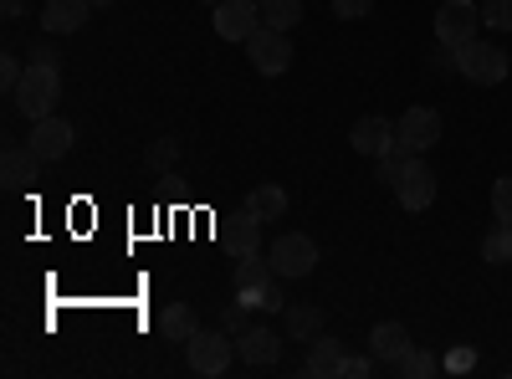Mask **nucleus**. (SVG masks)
Listing matches in <instances>:
<instances>
[{"mask_svg": "<svg viewBox=\"0 0 512 379\" xmlns=\"http://www.w3.org/2000/svg\"><path fill=\"white\" fill-rule=\"evenodd\" d=\"M21 72H26V67H21L16 57H0V88H6V93H16V82H21Z\"/></svg>", "mask_w": 512, "mask_h": 379, "instance_id": "30", "label": "nucleus"}, {"mask_svg": "<svg viewBox=\"0 0 512 379\" xmlns=\"http://www.w3.org/2000/svg\"><path fill=\"white\" fill-rule=\"evenodd\" d=\"M31 62H41V67H62L57 47H31Z\"/></svg>", "mask_w": 512, "mask_h": 379, "instance_id": "32", "label": "nucleus"}, {"mask_svg": "<svg viewBox=\"0 0 512 379\" xmlns=\"http://www.w3.org/2000/svg\"><path fill=\"white\" fill-rule=\"evenodd\" d=\"M482 26L512 31V0H482Z\"/></svg>", "mask_w": 512, "mask_h": 379, "instance_id": "25", "label": "nucleus"}, {"mask_svg": "<svg viewBox=\"0 0 512 379\" xmlns=\"http://www.w3.org/2000/svg\"><path fill=\"white\" fill-rule=\"evenodd\" d=\"M0 11H6V21H16L21 16V0H0Z\"/></svg>", "mask_w": 512, "mask_h": 379, "instance_id": "35", "label": "nucleus"}, {"mask_svg": "<svg viewBox=\"0 0 512 379\" xmlns=\"http://www.w3.org/2000/svg\"><path fill=\"white\" fill-rule=\"evenodd\" d=\"M256 31H262V0H221L216 6V36L246 47Z\"/></svg>", "mask_w": 512, "mask_h": 379, "instance_id": "9", "label": "nucleus"}, {"mask_svg": "<svg viewBox=\"0 0 512 379\" xmlns=\"http://www.w3.org/2000/svg\"><path fill=\"white\" fill-rule=\"evenodd\" d=\"M93 6H113V0H93Z\"/></svg>", "mask_w": 512, "mask_h": 379, "instance_id": "37", "label": "nucleus"}, {"mask_svg": "<svg viewBox=\"0 0 512 379\" xmlns=\"http://www.w3.org/2000/svg\"><path fill=\"white\" fill-rule=\"evenodd\" d=\"M349 144H354L359 154H369V159L390 154V149H395V123H390V118H379V113H369V118H359V123H354Z\"/></svg>", "mask_w": 512, "mask_h": 379, "instance_id": "13", "label": "nucleus"}, {"mask_svg": "<svg viewBox=\"0 0 512 379\" xmlns=\"http://www.w3.org/2000/svg\"><path fill=\"white\" fill-rule=\"evenodd\" d=\"M175 159H180V144L175 139H154L149 144V170H175Z\"/></svg>", "mask_w": 512, "mask_h": 379, "instance_id": "27", "label": "nucleus"}, {"mask_svg": "<svg viewBox=\"0 0 512 379\" xmlns=\"http://www.w3.org/2000/svg\"><path fill=\"white\" fill-rule=\"evenodd\" d=\"M236 354H241L246 364H277V359H282V344H277L272 328H246L241 339H236Z\"/></svg>", "mask_w": 512, "mask_h": 379, "instance_id": "16", "label": "nucleus"}, {"mask_svg": "<svg viewBox=\"0 0 512 379\" xmlns=\"http://www.w3.org/2000/svg\"><path fill=\"white\" fill-rule=\"evenodd\" d=\"M246 210H251V216H262V221H277L282 210H287V190L282 185H256L246 195Z\"/></svg>", "mask_w": 512, "mask_h": 379, "instance_id": "21", "label": "nucleus"}, {"mask_svg": "<svg viewBox=\"0 0 512 379\" xmlns=\"http://www.w3.org/2000/svg\"><path fill=\"white\" fill-rule=\"evenodd\" d=\"M405 159H410V154H400V149L379 154V180H384V185H395V180H400V170H405Z\"/></svg>", "mask_w": 512, "mask_h": 379, "instance_id": "29", "label": "nucleus"}, {"mask_svg": "<svg viewBox=\"0 0 512 379\" xmlns=\"http://www.w3.org/2000/svg\"><path fill=\"white\" fill-rule=\"evenodd\" d=\"M159 333H164L169 344H190V339H195V313H190L185 303L164 308V313H159Z\"/></svg>", "mask_w": 512, "mask_h": 379, "instance_id": "20", "label": "nucleus"}, {"mask_svg": "<svg viewBox=\"0 0 512 379\" xmlns=\"http://www.w3.org/2000/svg\"><path fill=\"white\" fill-rule=\"evenodd\" d=\"M231 354H236V344H231V333H226V328H195V339L185 344L190 369L205 374V379L226 374V369H231Z\"/></svg>", "mask_w": 512, "mask_h": 379, "instance_id": "4", "label": "nucleus"}, {"mask_svg": "<svg viewBox=\"0 0 512 379\" xmlns=\"http://www.w3.org/2000/svg\"><path fill=\"white\" fill-rule=\"evenodd\" d=\"M72 139H77V134H72V123L57 118V113L31 123V149H36L41 159H62V154H72Z\"/></svg>", "mask_w": 512, "mask_h": 379, "instance_id": "11", "label": "nucleus"}, {"mask_svg": "<svg viewBox=\"0 0 512 379\" xmlns=\"http://www.w3.org/2000/svg\"><path fill=\"white\" fill-rule=\"evenodd\" d=\"M267 257H272L277 277H308V272L318 267V241L303 236V231H282V236L272 241Z\"/></svg>", "mask_w": 512, "mask_h": 379, "instance_id": "7", "label": "nucleus"}, {"mask_svg": "<svg viewBox=\"0 0 512 379\" xmlns=\"http://www.w3.org/2000/svg\"><path fill=\"white\" fill-rule=\"evenodd\" d=\"M344 374H349V379H364V374H369V359H364V354H359V359H344Z\"/></svg>", "mask_w": 512, "mask_h": 379, "instance_id": "33", "label": "nucleus"}, {"mask_svg": "<svg viewBox=\"0 0 512 379\" xmlns=\"http://www.w3.org/2000/svg\"><path fill=\"white\" fill-rule=\"evenodd\" d=\"M482 31V6L477 0H446V6L436 11V41L441 47H466V41H472Z\"/></svg>", "mask_w": 512, "mask_h": 379, "instance_id": "5", "label": "nucleus"}, {"mask_svg": "<svg viewBox=\"0 0 512 379\" xmlns=\"http://www.w3.org/2000/svg\"><path fill=\"white\" fill-rule=\"evenodd\" d=\"M482 257H487L492 267H507V262H512V226L497 221V226L482 236Z\"/></svg>", "mask_w": 512, "mask_h": 379, "instance_id": "23", "label": "nucleus"}, {"mask_svg": "<svg viewBox=\"0 0 512 379\" xmlns=\"http://www.w3.org/2000/svg\"><path fill=\"white\" fill-rule=\"evenodd\" d=\"M456 72L482 82V88H497V82H507V72H512V57L497 47V41L472 36L466 47H456Z\"/></svg>", "mask_w": 512, "mask_h": 379, "instance_id": "3", "label": "nucleus"}, {"mask_svg": "<svg viewBox=\"0 0 512 379\" xmlns=\"http://www.w3.org/2000/svg\"><path fill=\"white\" fill-rule=\"evenodd\" d=\"M441 144V113L436 108H405L395 123V149L400 154H425Z\"/></svg>", "mask_w": 512, "mask_h": 379, "instance_id": "6", "label": "nucleus"}, {"mask_svg": "<svg viewBox=\"0 0 512 379\" xmlns=\"http://www.w3.org/2000/svg\"><path fill=\"white\" fill-rule=\"evenodd\" d=\"M446 364H451V369H472V349H456Z\"/></svg>", "mask_w": 512, "mask_h": 379, "instance_id": "34", "label": "nucleus"}, {"mask_svg": "<svg viewBox=\"0 0 512 379\" xmlns=\"http://www.w3.org/2000/svg\"><path fill=\"white\" fill-rule=\"evenodd\" d=\"M282 328H287V339H303V344H313L318 333H323V308H318V303H292Z\"/></svg>", "mask_w": 512, "mask_h": 379, "instance_id": "17", "label": "nucleus"}, {"mask_svg": "<svg viewBox=\"0 0 512 379\" xmlns=\"http://www.w3.org/2000/svg\"><path fill=\"white\" fill-rule=\"evenodd\" d=\"M93 11H98L93 0H47V6H41V26H47L52 36H67V31L88 26Z\"/></svg>", "mask_w": 512, "mask_h": 379, "instance_id": "12", "label": "nucleus"}, {"mask_svg": "<svg viewBox=\"0 0 512 379\" xmlns=\"http://www.w3.org/2000/svg\"><path fill=\"white\" fill-rule=\"evenodd\" d=\"M205 6H210V11H216V6H221V0H205Z\"/></svg>", "mask_w": 512, "mask_h": 379, "instance_id": "36", "label": "nucleus"}, {"mask_svg": "<svg viewBox=\"0 0 512 379\" xmlns=\"http://www.w3.org/2000/svg\"><path fill=\"white\" fill-rule=\"evenodd\" d=\"M436 369H441V364H436V354H425V349H410V354L395 364V374H400V379H431Z\"/></svg>", "mask_w": 512, "mask_h": 379, "instance_id": "24", "label": "nucleus"}, {"mask_svg": "<svg viewBox=\"0 0 512 379\" xmlns=\"http://www.w3.org/2000/svg\"><path fill=\"white\" fill-rule=\"evenodd\" d=\"M374 11V0H333V16L338 21H364Z\"/></svg>", "mask_w": 512, "mask_h": 379, "instance_id": "28", "label": "nucleus"}, {"mask_svg": "<svg viewBox=\"0 0 512 379\" xmlns=\"http://www.w3.org/2000/svg\"><path fill=\"white\" fill-rule=\"evenodd\" d=\"M226 246L236 251V257H246V251H262V216H251V210H241V216H231L221 226Z\"/></svg>", "mask_w": 512, "mask_h": 379, "instance_id": "15", "label": "nucleus"}, {"mask_svg": "<svg viewBox=\"0 0 512 379\" xmlns=\"http://www.w3.org/2000/svg\"><path fill=\"white\" fill-rule=\"evenodd\" d=\"M16 108L36 123V118H52L57 113V98H62V67H41V62H31L26 72H21V82H16Z\"/></svg>", "mask_w": 512, "mask_h": 379, "instance_id": "1", "label": "nucleus"}, {"mask_svg": "<svg viewBox=\"0 0 512 379\" xmlns=\"http://www.w3.org/2000/svg\"><path fill=\"white\" fill-rule=\"evenodd\" d=\"M308 374H318V379L344 374V349H338V339L318 333V339H313V349H308Z\"/></svg>", "mask_w": 512, "mask_h": 379, "instance_id": "18", "label": "nucleus"}, {"mask_svg": "<svg viewBox=\"0 0 512 379\" xmlns=\"http://www.w3.org/2000/svg\"><path fill=\"white\" fill-rule=\"evenodd\" d=\"M246 57H251V67L262 72V77H282L287 67H292V41H287V31H272V26H262L251 41H246Z\"/></svg>", "mask_w": 512, "mask_h": 379, "instance_id": "8", "label": "nucleus"}, {"mask_svg": "<svg viewBox=\"0 0 512 379\" xmlns=\"http://www.w3.org/2000/svg\"><path fill=\"white\" fill-rule=\"evenodd\" d=\"M395 195H400L405 210H431V200H436V170L420 154H410L400 180H395Z\"/></svg>", "mask_w": 512, "mask_h": 379, "instance_id": "10", "label": "nucleus"}, {"mask_svg": "<svg viewBox=\"0 0 512 379\" xmlns=\"http://www.w3.org/2000/svg\"><path fill=\"white\" fill-rule=\"evenodd\" d=\"M226 328L246 333V303H231V308H226Z\"/></svg>", "mask_w": 512, "mask_h": 379, "instance_id": "31", "label": "nucleus"}, {"mask_svg": "<svg viewBox=\"0 0 512 379\" xmlns=\"http://www.w3.org/2000/svg\"><path fill=\"white\" fill-rule=\"evenodd\" d=\"M297 21H303V0H262V26L292 31Z\"/></svg>", "mask_w": 512, "mask_h": 379, "instance_id": "22", "label": "nucleus"}, {"mask_svg": "<svg viewBox=\"0 0 512 379\" xmlns=\"http://www.w3.org/2000/svg\"><path fill=\"white\" fill-rule=\"evenodd\" d=\"M236 298H241L246 308H277V303H282L272 257L262 262V251H246V257H236Z\"/></svg>", "mask_w": 512, "mask_h": 379, "instance_id": "2", "label": "nucleus"}, {"mask_svg": "<svg viewBox=\"0 0 512 379\" xmlns=\"http://www.w3.org/2000/svg\"><path fill=\"white\" fill-rule=\"evenodd\" d=\"M369 349H374V359H379V364H390V369H395V364H400L415 344H410L405 323H379V328L369 333Z\"/></svg>", "mask_w": 512, "mask_h": 379, "instance_id": "14", "label": "nucleus"}, {"mask_svg": "<svg viewBox=\"0 0 512 379\" xmlns=\"http://www.w3.org/2000/svg\"><path fill=\"white\" fill-rule=\"evenodd\" d=\"M41 164H47V159H41L36 149H6V159H0V175H6V185H31Z\"/></svg>", "mask_w": 512, "mask_h": 379, "instance_id": "19", "label": "nucleus"}, {"mask_svg": "<svg viewBox=\"0 0 512 379\" xmlns=\"http://www.w3.org/2000/svg\"><path fill=\"white\" fill-rule=\"evenodd\" d=\"M492 216H497L502 226H512V175H502V180L492 185Z\"/></svg>", "mask_w": 512, "mask_h": 379, "instance_id": "26", "label": "nucleus"}]
</instances>
